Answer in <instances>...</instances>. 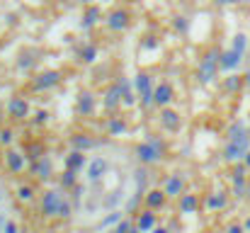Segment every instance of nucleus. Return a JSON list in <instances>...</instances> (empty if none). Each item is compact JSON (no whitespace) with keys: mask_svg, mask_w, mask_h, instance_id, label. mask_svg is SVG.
Instances as JSON below:
<instances>
[{"mask_svg":"<svg viewBox=\"0 0 250 233\" xmlns=\"http://www.w3.org/2000/svg\"><path fill=\"white\" fill-rule=\"evenodd\" d=\"M248 153H250V134L243 129V124H233L229 144L224 148V155H226L229 163H238V160H246Z\"/></svg>","mask_w":250,"mask_h":233,"instance_id":"obj_1","label":"nucleus"},{"mask_svg":"<svg viewBox=\"0 0 250 233\" xmlns=\"http://www.w3.org/2000/svg\"><path fill=\"white\" fill-rule=\"evenodd\" d=\"M219 68H221V56H219V51H209L204 59H202V64H199V80L202 83H211L216 73H219Z\"/></svg>","mask_w":250,"mask_h":233,"instance_id":"obj_2","label":"nucleus"},{"mask_svg":"<svg viewBox=\"0 0 250 233\" xmlns=\"http://www.w3.org/2000/svg\"><path fill=\"white\" fill-rule=\"evenodd\" d=\"M136 155L141 163H158L163 158V144L158 139H148L146 144H141L136 148Z\"/></svg>","mask_w":250,"mask_h":233,"instance_id":"obj_3","label":"nucleus"},{"mask_svg":"<svg viewBox=\"0 0 250 233\" xmlns=\"http://www.w3.org/2000/svg\"><path fill=\"white\" fill-rule=\"evenodd\" d=\"M63 199H66V194H61L59 190L44 192V197H42V214H44V216H59Z\"/></svg>","mask_w":250,"mask_h":233,"instance_id":"obj_4","label":"nucleus"},{"mask_svg":"<svg viewBox=\"0 0 250 233\" xmlns=\"http://www.w3.org/2000/svg\"><path fill=\"white\" fill-rule=\"evenodd\" d=\"M107 172H109V160H107V158H102V155H97V158H92V160L87 163L85 177H87V182H90V185H97Z\"/></svg>","mask_w":250,"mask_h":233,"instance_id":"obj_5","label":"nucleus"},{"mask_svg":"<svg viewBox=\"0 0 250 233\" xmlns=\"http://www.w3.org/2000/svg\"><path fill=\"white\" fill-rule=\"evenodd\" d=\"M134 85H136V92H139V97H141V105H153V87H151V78L146 76V73H139L136 80H134Z\"/></svg>","mask_w":250,"mask_h":233,"instance_id":"obj_6","label":"nucleus"},{"mask_svg":"<svg viewBox=\"0 0 250 233\" xmlns=\"http://www.w3.org/2000/svg\"><path fill=\"white\" fill-rule=\"evenodd\" d=\"M107 24H109V29H114V32H122V29H126V24H129V15H126L124 10H114V12L109 15Z\"/></svg>","mask_w":250,"mask_h":233,"instance_id":"obj_7","label":"nucleus"},{"mask_svg":"<svg viewBox=\"0 0 250 233\" xmlns=\"http://www.w3.org/2000/svg\"><path fill=\"white\" fill-rule=\"evenodd\" d=\"M241 61H243V56H241L238 51H233V49H229V51L221 54V68H224V71H233V68H238Z\"/></svg>","mask_w":250,"mask_h":233,"instance_id":"obj_8","label":"nucleus"},{"mask_svg":"<svg viewBox=\"0 0 250 233\" xmlns=\"http://www.w3.org/2000/svg\"><path fill=\"white\" fill-rule=\"evenodd\" d=\"M233 192H236V197H246V194H248L246 168H236V172H233Z\"/></svg>","mask_w":250,"mask_h":233,"instance_id":"obj_9","label":"nucleus"},{"mask_svg":"<svg viewBox=\"0 0 250 233\" xmlns=\"http://www.w3.org/2000/svg\"><path fill=\"white\" fill-rule=\"evenodd\" d=\"M182 187H185V182H182V177L180 175H170L166 180V194L167 197H182Z\"/></svg>","mask_w":250,"mask_h":233,"instance_id":"obj_10","label":"nucleus"},{"mask_svg":"<svg viewBox=\"0 0 250 233\" xmlns=\"http://www.w3.org/2000/svg\"><path fill=\"white\" fill-rule=\"evenodd\" d=\"M166 199H167V194H166V190H151L148 194H146V207L153 212V209H161L163 204H166Z\"/></svg>","mask_w":250,"mask_h":233,"instance_id":"obj_11","label":"nucleus"},{"mask_svg":"<svg viewBox=\"0 0 250 233\" xmlns=\"http://www.w3.org/2000/svg\"><path fill=\"white\" fill-rule=\"evenodd\" d=\"M136 229L141 233H148L156 229V214L148 209V212H144V214H139V219H136Z\"/></svg>","mask_w":250,"mask_h":233,"instance_id":"obj_12","label":"nucleus"},{"mask_svg":"<svg viewBox=\"0 0 250 233\" xmlns=\"http://www.w3.org/2000/svg\"><path fill=\"white\" fill-rule=\"evenodd\" d=\"M170 100H172V87L167 83H161L156 87V92H153V102L161 105V107H166V105H170Z\"/></svg>","mask_w":250,"mask_h":233,"instance_id":"obj_13","label":"nucleus"},{"mask_svg":"<svg viewBox=\"0 0 250 233\" xmlns=\"http://www.w3.org/2000/svg\"><path fill=\"white\" fill-rule=\"evenodd\" d=\"M10 114L15 117V119H24L27 117V112H29V105L22 100V97H15V100H10Z\"/></svg>","mask_w":250,"mask_h":233,"instance_id":"obj_14","label":"nucleus"},{"mask_svg":"<svg viewBox=\"0 0 250 233\" xmlns=\"http://www.w3.org/2000/svg\"><path fill=\"white\" fill-rule=\"evenodd\" d=\"M197 207H199L197 194H182L180 197V214H194Z\"/></svg>","mask_w":250,"mask_h":233,"instance_id":"obj_15","label":"nucleus"},{"mask_svg":"<svg viewBox=\"0 0 250 233\" xmlns=\"http://www.w3.org/2000/svg\"><path fill=\"white\" fill-rule=\"evenodd\" d=\"M5 160H7V168L12 172H22L24 170V155H20L17 151H10V153L5 155Z\"/></svg>","mask_w":250,"mask_h":233,"instance_id":"obj_16","label":"nucleus"},{"mask_svg":"<svg viewBox=\"0 0 250 233\" xmlns=\"http://www.w3.org/2000/svg\"><path fill=\"white\" fill-rule=\"evenodd\" d=\"M122 97H124V95H122V85L117 83V85H112V87H109V92H107V100H104V105H107L109 109H114V107H117V105L122 102Z\"/></svg>","mask_w":250,"mask_h":233,"instance_id":"obj_17","label":"nucleus"},{"mask_svg":"<svg viewBox=\"0 0 250 233\" xmlns=\"http://www.w3.org/2000/svg\"><path fill=\"white\" fill-rule=\"evenodd\" d=\"M83 165H85L83 151H73V153L66 158V168H68V170H76V172H78V170H83Z\"/></svg>","mask_w":250,"mask_h":233,"instance_id":"obj_18","label":"nucleus"},{"mask_svg":"<svg viewBox=\"0 0 250 233\" xmlns=\"http://www.w3.org/2000/svg\"><path fill=\"white\" fill-rule=\"evenodd\" d=\"M34 175L42 177V180L51 177V160H49V158H39L37 165H34Z\"/></svg>","mask_w":250,"mask_h":233,"instance_id":"obj_19","label":"nucleus"},{"mask_svg":"<svg viewBox=\"0 0 250 233\" xmlns=\"http://www.w3.org/2000/svg\"><path fill=\"white\" fill-rule=\"evenodd\" d=\"M161 122H163V127H166V129H170V131L180 129V117H177L172 109H166V112L161 114Z\"/></svg>","mask_w":250,"mask_h":233,"instance_id":"obj_20","label":"nucleus"},{"mask_svg":"<svg viewBox=\"0 0 250 233\" xmlns=\"http://www.w3.org/2000/svg\"><path fill=\"white\" fill-rule=\"evenodd\" d=\"M56 83H59V73H56V71H49V73H42V76H39L37 87H39V90H42V87L46 90V87H54Z\"/></svg>","mask_w":250,"mask_h":233,"instance_id":"obj_21","label":"nucleus"},{"mask_svg":"<svg viewBox=\"0 0 250 233\" xmlns=\"http://www.w3.org/2000/svg\"><path fill=\"white\" fill-rule=\"evenodd\" d=\"M207 207H209L211 212L224 209V207H226V194H224V192H219V194H209V197H207Z\"/></svg>","mask_w":250,"mask_h":233,"instance_id":"obj_22","label":"nucleus"},{"mask_svg":"<svg viewBox=\"0 0 250 233\" xmlns=\"http://www.w3.org/2000/svg\"><path fill=\"white\" fill-rule=\"evenodd\" d=\"M122 221V209H114V212H109L100 224H97V229H109V226H114V224H119Z\"/></svg>","mask_w":250,"mask_h":233,"instance_id":"obj_23","label":"nucleus"},{"mask_svg":"<svg viewBox=\"0 0 250 233\" xmlns=\"http://www.w3.org/2000/svg\"><path fill=\"white\" fill-rule=\"evenodd\" d=\"M231 49H233V51H238V54L243 56V54H246V49H248V37H246V34H236V37H233V46H231Z\"/></svg>","mask_w":250,"mask_h":233,"instance_id":"obj_24","label":"nucleus"},{"mask_svg":"<svg viewBox=\"0 0 250 233\" xmlns=\"http://www.w3.org/2000/svg\"><path fill=\"white\" fill-rule=\"evenodd\" d=\"M73 146H76V151H87V148L95 146V141L87 139V136H73Z\"/></svg>","mask_w":250,"mask_h":233,"instance_id":"obj_25","label":"nucleus"},{"mask_svg":"<svg viewBox=\"0 0 250 233\" xmlns=\"http://www.w3.org/2000/svg\"><path fill=\"white\" fill-rule=\"evenodd\" d=\"M78 109H81L83 114H90V112H92V95H90V92H85V95H81Z\"/></svg>","mask_w":250,"mask_h":233,"instance_id":"obj_26","label":"nucleus"},{"mask_svg":"<svg viewBox=\"0 0 250 233\" xmlns=\"http://www.w3.org/2000/svg\"><path fill=\"white\" fill-rule=\"evenodd\" d=\"M73 185H76V170H68L66 168V172L61 177V187H73Z\"/></svg>","mask_w":250,"mask_h":233,"instance_id":"obj_27","label":"nucleus"},{"mask_svg":"<svg viewBox=\"0 0 250 233\" xmlns=\"http://www.w3.org/2000/svg\"><path fill=\"white\" fill-rule=\"evenodd\" d=\"M17 197H20L22 202H29V199L34 197V192H32V187H27V185H24V187H20V190H17Z\"/></svg>","mask_w":250,"mask_h":233,"instance_id":"obj_28","label":"nucleus"},{"mask_svg":"<svg viewBox=\"0 0 250 233\" xmlns=\"http://www.w3.org/2000/svg\"><path fill=\"white\" fill-rule=\"evenodd\" d=\"M95 59H97V49H95V46H85V49H83V61L92 64Z\"/></svg>","mask_w":250,"mask_h":233,"instance_id":"obj_29","label":"nucleus"},{"mask_svg":"<svg viewBox=\"0 0 250 233\" xmlns=\"http://www.w3.org/2000/svg\"><path fill=\"white\" fill-rule=\"evenodd\" d=\"M97 15H100V12H97V7H90V10H87V15H85V27L95 24V22H97Z\"/></svg>","mask_w":250,"mask_h":233,"instance_id":"obj_30","label":"nucleus"},{"mask_svg":"<svg viewBox=\"0 0 250 233\" xmlns=\"http://www.w3.org/2000/svg\"><path fill=\"white\" fill-rule=\"evenodd\" d=\"M124 129H126L124 122H119V119H112V122H109V131H112V134H122Z\"/></svg>","mask_w":250,"mask_h":233,"instance_id":"obj_31","label":"nucleus"},{"mask_svg":"<svg viewBox=\"0 0 250 233\" xmlns=\"http://www.w3.org/2000/svg\"><path fill=\"white\" fill-rule=\"evenodd\" d=\"M2 233H22V231H20V226H17L15 221H10V219H7V221H5V226H2Z\"/></svg>","mask_w":250,"mask_h":233,"instance_id":"obj_32","label":"nucleus"},{"mask_svg":"<svg viewBox=\"0 0 250 233\" xmlns=\"http://www.w3.org/2000/svg\"><path fill=\"white\" fill-rule=\"evenodd\" d=\"M241 83H243L241 78H229V80H226V90H231V92H233V90H238V87H241Z\"/></svg>","mask_w":250,"mask_h":233,"instance_id":"obj_33","label":"nucleus"},{"mask_svg":"<svg viewBox=\"0 0 250 233\" xmlns=\"http://www.w3.org/2000/svg\"><path fill=\"white\" fill-rule=\"evenodd\" d=\"M71 209H73V207H71V202H68V199H63V204H61V212H59V216H61V219L71 216Z\"/></svg>","mask_w":250,"mask_h":233,"instance_id":"obj_34","label":"nucleus"},{"mask_svg":"<svg viewBox=\"0 0 250 233\" xmlns=\"http://www.w3.org/2000/svg\"><path fill=\"white\" fill-rule=\"evenodd\" d=\"M131 231V224L129 221H122V224H117V229H114V233H129Z\"/></svg>","mask_w":250,"mask_h":233,"instance_id":"obj_35","label":"nucleus"},{"mask_svg":"<svg viewBox=\"0 0 250 233\" xmlns=\"http://www.w3.org/2000/svg\"><path fill=\"white\" fill-rule=\"evenodd\" d=\"M226 233H246V226H241V224H231Z\"/></svg>","mask_w":250,"mask_h":233,"instance_id":"obj_36","label":"nucleus"},{"mask_svg":"<svg viewBox=\"0 0 250 233\" xmlns=\"http://www.w3.org/2000/svg\"><path fill=\"white\" fill-rule=\"evenodd\" d=\"M12 141V134L5 129V131H0V144H10Z\"/></svg>","mask_w":250,"mask_h":233,"instance_id":"obj_37","label":"nucleus"},{"mask_svg":"<svg viewBox=\"0 0 250 233\" xmlns=\"http://www.w3.org/2000/svg\"><path fill=\"white\" fill-rule=\"evenodd\" d=\"M175 27H177V29H187V22H185V20H177Z\"/></svg>","mask_w":250,"mask_h":233,"instance_id":"obj_38","label":"nucleus"},{"mask_svg":"<svg viewBox=\"0 0 250 233\" xmlns=\"http://www.w3.org/2000/svg\"><path fill=\"white\" fill-rule=\"evenodd\" d=\"M243 226H246V231H250V216L246 219V224H243Z\"/></svg>","mask_w":250,"mask_h":233,"instance_id":"obj_39","label":"nucleus"},{"mask_svg":"<svg viewBox=\"0 0 250 233\" xmlns=\"http://www.w3.org/2000/svg\"><path fill=\"white\" fill-rule=\"evenodd\" d=\"M243 163H246V168H250V153L246 155V160H243Z\"/></svg>","mask_w":250,"mask_h":233,"instance_id":"obj_40","label":"nucleus"},{"mask_svg":"<svg viewBox=\"0 0 250 233\" xmlns=\"http://www.w3.org/2000/svg\"><path fill=\"white\" fill-rule=\"evenodd\" d=\"M151 233H167V231H166V229H153Z\"/></svg>","mask_w":250,"mask_h":233,"instance_id":"obj_41","label":"nucleus"},{"mask_svg":"<svg viewBox=\"0 0 250 233\" xmlns=\"http://www.w3.org/2000/svg\"><path fill=\"white\" fill-rule=\"evenodd\" d=\"M219 2H224V5H226V2H236V0H219Z\"/></svg>","mask_w":250,"mask_h":233,"instance_id":"obj_42","label":"nucleus"},{"mask_svg":"<svg viewBox=\"0 0 250 233\" xmlns=\"http://www.w3.org/2000/svg\"><path fill=\"white\" fill-rule=\"evenodd\" d=\"M246 83H248V85H250V71H248V76H246Z\"/></svg>","mask_w":250,"mask_h":233,"instance_id":"obj_43","label":"nucleus"},{"mask_svg":"<svg viewBox=\"0 0 250 233\" xmlns=\"http://www.w3.org/2000/svg\"><path fill=\"white\" fill-rule=\"evenodd\" d=\"M129 233H139V229H131V231H129Z\"/></svg>","mask_w":250,"mask_h":233,"instance_id":"obj_44","label":"nucleus"},{"mask_svg":"<svg viewBox=\"0 0 250 233\" xmlns=\"http://www.w3.org/2000/svg\"><path fill=\"white\" fill-rule=\"evenodd\" d=\"M85 2H90V0H85Z\"/></svg>","mask_w":250,"mask_h":233,"instance_id":"obj_45","label":"nucleus"},{"mask_svg":"<svg viewBox=\"0 0 250 233\" xmlns=\"http://www.w3.org/2000/svg\"><path fill=\"white\" fill-rule=\"evenodd\" d=\"M22 233H27V231H22Z\"/></svg>","mask_w":250,"mask_h":233,"instance_id":"obj_46","label":"nucleus"},{"mask_svg":"<svg viewBox=\"0 0 250 233\" xmlns=\"http://www.w3.org/2000/svg\"><path fill=\"white\" fill-rule=\"evenodd\" d=\"M248 2H250V0H248Z\"/></svg>","mask_w":250,"mask_h":233,"instance_id":"obj_47","label":"nucleus"},{"mask_svg":"<svg viewBox=\"0 0 250 233\" xmlns=\"http://www.w3.org/2000/svg\"><path fill=\"white\" fill-rule=\"evenodd\" d=\"M0 233H2V231H0Z\"/></svg>","mask_w":250,"mask_h":233,"instance_id":"obj_48","label":"nucleus"}]
</instances>
